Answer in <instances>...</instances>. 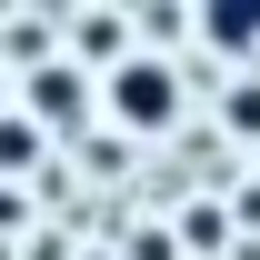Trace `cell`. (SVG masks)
Segmentation results:
<instances>
[{"label":"cell","instance_id":"obj_6","mask_svg":"<svg viewBox=\"0 0 260 260\" xmlns=\"http://www.w3.org/2000/svg\"><path fill=\"white\" fill-rule=\"evenodd\" d=\"M220 130L230 140H260V70H240V80L220 90Z\"/></svg>","mask_w":260,"mask_h":260},{"label":"cell","instance_id":"obj_8","mask_svg":"<svg viewBox=\"0 0 260 260\" xmlns=\"http://www.w3.org/2000/svg\"><path fill=\"white\" fill-rule=\"evenodd\" d=\"M0 110H10V70H0Z\"/></svg>","mask_w":260,"mask_h":260},{"label":"cell","instance_id":"obj_4","mask_svg":"<svg viewBox=\"0 0 260 260\" xmlns=\"http://www.w3.org/2000/svg\"><path fill=\"white\" fill-rule=\"evenodd\" d=\"M200 40H210L220 60L260 50V0H210V10H200Z\"/></svg>","mask_w":260,"mask_h":260},{"label":"cell","instance_id":"obj_5","mask_svg":"<svg viewBox=\"0 0 260 260\" xmlns=\"http://www.w3.org/2000/svg\"><path fill=\"white\" fill-rule=\"evenodd\" d=\"M40 150H50V140H40V130L20 120V110H0V180H20V170H40Z\"/></svg>","mask_w":260,"mask_h":260},{"label":"cell","instance_id":"obj_3","mask_svg":"<svg viewBox=\"0 0 260 260\" xmlns=\"http://www.w3.org/2000/svg\"><path fill=\"white\" fill-rule=\"evenodd\" d=\"M60 40H70V60L90 70V80H100L110 60H130V20H120V10H70Z\"/></svg>","mask_w":260,"mask_h":260},{"label":"cell","instance_id":"obj_2","mask_svg":"<svg viewBox=\"0 0 260 260\" xmlns=\"http://www.w3.org/2000/svg\"><path fill=\"white\" fill-rule=\"evenodd\" d=\"M90 100H100V80H90L80 60H30V70H20V120H30L40 140H50V130H70Z\"/></svg>","mask_w":260,"mask_h":260},{"label":"cell","instance_id":"obj_1","mask_svg":"<svg viewBox=\"0 0 260 260\" xmlns=\"http://www.w3.org/2000/svg\"><path fill=\"white\" fill-rule=\"evenodd\" d=\"M100 110L120 130H170L180 120V60H150V50H130V60L100 70Z\"/></svg>","mask_w":260,"mask_h":260},{"label":"cell","instance_id":"obj_7","mask_svg":"<svg viewBox=\"0 0 260 260\" xmlns=\"http://www.w3.org/2000/svg\"><path fill=\"white\" fill-rule=\"evenodd\" d=\"M130 30L150 40V60H170V40L190 30V10H170V0H160V10H140V20H130Z\"/></svg>","mask_w":260,"mask_h":260}]
</instances>
